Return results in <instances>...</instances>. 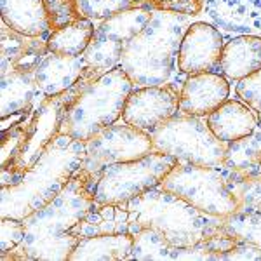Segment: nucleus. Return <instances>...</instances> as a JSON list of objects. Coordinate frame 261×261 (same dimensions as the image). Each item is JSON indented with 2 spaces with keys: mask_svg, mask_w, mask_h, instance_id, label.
Returning a JSON list of instances; mask_svg holds the SVG:
<instances>
[{
  "mask_svg": "<svg viewBox=\"0 0 261 261\" xmlns=\"http://www.w3.org/2000/svg\"><path fill=\"white\" fill-rule=\"evenodd\" d=\"M134 84L120 66L91 82L68 107L61 133L77 141H89L122 117Z\"/></svg>",
  "mask_w": 261,
  "mask_h": 261,
  "instance_id": "39448f33",
  "label": "nucleus"
},
{
  "mask_svg": "<svg viewBox=\"0 0 261 261\" xmlns=\"http://www.w3.org/2000/svg\"><path fill=\"white\" fill-rule=\"evenodd\" d=\"M259 174H261V169H259Z\"/></svg>",
  "mask_w": 261,
  "mask_h": 261,
  "instance_id": "e433bc0d",
  "label": "nucleus"
},
{
  "mask_svg": "<svg viewBox=\"0 0 261 261\" xmlns=\"http://www.w3.org/2000/svg\"><path fill=\"white\" fill-rule=\"evenodd\" d=\"M161 187L209 216L226 218L239 211V200L231 192L230 174L223 166L207 167L178 162L164 178Z\"/></svg>",
  "mask_w": 261,
  "mask_h": 261,
  "instance_id": "423d86ee",
  "label": "nucleus"
},
{
  "mask_svg": "<svg viewBox=\"0 0 261 261\" xmlns=\"http://www.w3.org/2000/svg\"><path fill=\"white\" fill-rule=\"evenodd\" d=\"M47 54V39L23 35L2 21V32H0L2 77L11 73H35Z\"/></svg>",
  "mask_w": 261,
  "mask_h": 261,
  "instance_id": "4468645a",
  "label": "nucleus"
},
{
  "mask_svg": "<svg viewBox=\"0 0 261 261\" xmlns=\"http://www.w3.org/2000/svg\"><path fill=\"white\" fill-rule=\"evenodd\" d=\"M2 21L12 30L30 37H45L50 32L44 0H0Z\"/></svg>",
  "mask_w": 261,
  "mask_h": 261,
  "instance_id": "aec40b11",
  "label": "nucleus"
},
{
  "mask_svg": "<svg viewBox=\"0 0 261 261\" xmlns=\"http://www.w3.org/2000/svg\"><path fill=\"white\" fill-rule=\"evenodd\" d=\"M44 9L49 19L50 32L68 27L82 18L77 0H44Z\"/></svg>",
  "mask_w": 261,
  "mask_h": 261,
  "instance_id": "7c9ffc66",
  "label": "nucleus"
},
{
  "mask_svg": "<svg viewBox=\"0 0 261 261\" xmlns=\"http://www.w3.org/2000/svg\"><path fill=\"white\" fill-rule=\"evenodd\" d=\"M24 239V221L18 218H2V239H0V251L2 254L9 252L19 246Z\"/></svg>",
  "mask_w": 261,
  "mask_h": 261,
  "instance_id": "72a5a7b5",
  "label": "nucleus"
},
{
  "mask_svg": "<svg viewBox=\"0 0 261 261\" xmlns=\"http://www.w3.org/2000/svg\"><path fill=\"white\" fill-rule=\"evenodd\" d=\"M153 151L151 134L134 125H110L86 141V159L82 169L99 176L112 164L130 162Z\"/></svg>",
  "mask_w": 261,
  "mask_h": 261,
  "instance_id": "9d476101",
  "label": "nucleus"
},
{
  "mask_svg": "<svg viewBox=\"0 0 261 261\" xmlns=\"http://www.w3.org/2000/svg\"><path fill=\"white\" fill-rule=\"evenodd\" d=\"M134 246L133 233L99 235L81 239L70 256V261H120L129 259Z\"/></svg>",
  "mask_w": 261,
  "mask_h": 261,
  "instance_id": "412c9836",
  "label": "nucleus"
},
{
  "mask_svg": "<svg viewBox=\"0 0 261 261\" xmlns=\"http://www.w3.org/2000/svg\"><path fill=\"white\" fill-rule=\"evenodd\" d=\"M258 124H259V125H261V112H259V113H258Z\"/></svg>",
  "mask_w": 261,
  "mask_h": 261,
  "instance_id": "c9c22d12",
  "label": "nucleus"
},
{
  "mask_svg": "<svg viewBox=\"0 0 261 261\" xmlns=\"http://www.w3.org/2000/svg\"><path fill=\"white\" fill-rule=\"evenodd\" d=\"M130 233L129 211L122 204H103L96 205L92 211L84 216L81 223L71 228V235L81 239L99 237V235Z\"/></svg>",
  "mask_w": 261,
  "mask_h": 261,
  "instance_id": "6ab92c4d",
  "label": "nucleus"
},
{
  "mask_svg": "<svg viewBox=\"0 0 261 261\" xmlns=\"http://www.w3.org/2000/svg\"><path fill=\"white\" fill-rule=\"evenodd\" d=\"M239 99L246 103L247 107L252 108L256 113L261 112V68L256 70L254 73L244 77L239 81L237 87H235Z\"/></svg>",
  "mask_w": 261,
  "mask_h": 261,
  "instance_id": "473e14b6",
  "label": "nucleus"
},
{
  "mask_svg": "<svg viewBox=\"0 0 261 261\" xmlns=\"http://www.w3.org/2000/svg\"><path fill=\"white\" fill-rule=\"evenodd\" d=\"M143 6L151 11H164L195 18L204 12V0H143Z\"/></svg>",
  "mask_w": 261,
  "mask_h": 261,
  "instance_id": "2f4dec72",
  "label": "nucleus"
},
{
  "mask_svg": "<svg viewBox=\"0 0 261 261\" xmlns=\"http://www.w3.org/2000/svg\"><path fill=\"white\" fill-rule=\"evenodd\" d=\"M176 164V159L153 150L138 161L112 164L105 167L96 181V205H122L151 188L161 187L164 178Z\"/></svg>",
  "mask_w": 261,
  "mask_h": 261,
  "instance_id": "6e6552de",
  "label": "nucleus"
},
{
  "mask_svg": "<svg viewBox=\"0 0 261 261\" xmlns=\"http://www.w3.org/2000/svg\"><path fill=\"white\" fill-rule=\"evenodd\" d=\"M230 185L231 192L239 200V209L261 213V174L247 176V178L230 176Z\"/></svg>",
  "mask_w": 261,
  "mask_h": 261,
  "instance_id": "c756f323",
  "label": "nucleus"
},
{
  "mask_svg": "<svg viewBox=\"0 0 261 261\" xmlns=\"http://www.w3.org/2000/svg\"><path fill=\"white\" fill-rule=\"evenodd\" d=\"M151 14H153V11L145 6L119 12V14L112 16V18L101 21L96 27L94 35L108 37V39L119 40L122 44H127L136 33H140L146 27Z\"/></svg>",
  "mask_w": 261,
  "mask_h": 261,
  "instance_id": "393cba45",
  "label": "nucleus"
},
{
  "mask_svg": "<svg viewBox=\"0 0 261 261\" xmlns=\"http://www.w3.org/2000/svg\"><path fill=\"white\" fill-rule=\"evenodd\" d=\"M205 120L214 136L225 143L241 140L259 125L258 113L237 99H226L218 110L205 117Z\"/></svg>",
  "mask_w": 261,
  "mask_h": 261,
  "instance_id": "f3484780",
  "label": "nucleus"
},
{
  "mask_svg": "<svg viewBox=\"0 0 261 261\" xmlns=\"http://www.w3.org/2000/svg\"><path fill=\"white\" fill-rule=\"evenodd\" d=\"M40 99L35 73H11L2 77V117L32 112Z\"/></svg>",
  "mask_w": 261,
  "mask_h": 261,
  "instance_id": "5701e85b",
  "label": "nucleus"
},
{
  "mask_svg": "<svg viewBox=\"0 0 261 261\" xmlns=\"http://www.w3.org/2000/svg\"><path fill=\"white\" fill-rule=\"evenodd\" d=\"M223 228L233 241L251 244L261 249V213L259 211H239L221 218Z\"/></svg>",
  "mask_w": 261,
  "mask_h": 261,
  "instance_id": "cd10ccee",
  "label": "nucleus"
},
{
  "mask_svg": "<svg viewBox=\"0 0 261 261\" xmlns=\"http://www.w3.org/2000/svg\"><path fill=\"white\" fill-rule=\"evenodd\" d=\"M220 73L228 81H242L261 68V37L237 35L223 45Z\"/></svg>",
  "mask_w": 261,
  "mask_h": 261,
  "instance_id": "a211bd4d",
  "label": "nucleus"
},
{
  "mask_svg": "<svg viewBox=\"0 0 261 261\" xmlns=\"http://www.w3.org/2000/svg\"><path fill=\"white\" fill-rule=\"evenodd\" d=\"M82 18L91 21H105L119 12L141 7L143 0H77Z\"/></svg>",
  "mask_w": 261,
  "mask_h": 261,
  "instance_id": "c85d7f7f",
  "label": "nucleus"
},
{
  "mask_svg": "<svg viewBox=\"0 0 261 261\" xmlns=\"http://www.w3.org/2000/svg\"><path fill=\"white\" fill-rule=\"evenodd\" d=\"M96 27L91 19L81 18L68 27L53 30L47 35V49L60 56H82L94 39Z\"/></svg>",
  "mask_w": 261,
  "mask_h": 261,
  "instance_id": "b1692460",
  "label": "nucleus"
},
{
  "mask_svg": "<svg viewBox=\"0 0 261 261\" xmlns=\"http://www.w3.org/2000/svg\"><path fill=\"white\" fill-rule=\"evenodd\" d=\"M134 235V246L129 259L140 261H172L176 259L178 247L157 233L155 230H140Z\"/></svg>",
  "mask_w": 261,
  "mask_h": 261,
  "instance_id": "bb28decb",
  "label": "nucleus"
},
{
  "mask_svg": "<svg viewBox=\"0 0 261 261\" xmlns=\"http://www.w3.org/2000/svg\"><path fill=\"white\" fill-rule=\"evenodd\" d=\"M230 96L228 79L220 71L188 75L179 91V112L185 115L207 117Z\"/></svg>",
  "mask_w": 261,
  "mask_h": 261,
  "instance_id": "ddd939ff",
  "label": "nucleus"
},
{
  "mask_svg": "<svg viewBox=\"0 0 261 261\" xmlns=\"http://www.w3.org/2000/svg\"><path fill=\"white\" fill-rule=\"evenodd\" d=\"M124 45L125 44H122L119 40L94 35L89 47L82 54L87 70L92 71L94 75H98V77H101V75H105L107 71L119 66Z\"/></svg>",
  "mask_w": 261,
  "mask_h": 261,
  "instance_id": "a878e982",
  "label": "nucleus"
},
{
  "mask_svg": "<svg viewBox=\"0 0 261 261\" xmlns=\"http://www.w3.org/2000/svg\"><path fill=\"white\" fill-rule=\"evenodd\" d=\"M124 205L129 211L130 233L155 230L176 247H190L225 233L221 218L199 211L162 187L151 188Z\"/></svg>",
  "mask_w": 261,
  "mask_h": 261,
  "instance_id": "7ed1b4c3",
  "label": "nucleus"
},
{
  "mask_svg": "<svg viewBox=\"0 0 261 261\" xmlns=\"http://www.w3.org/2000/svg\"><path fill=\"white\" fill-rule=\"evenodd\" d=\"M68 107L70 103L65 94L44 98L37 103L24 125V138L14 161L2 166V188L18 185L24 172L35 166L49 143L61 133Z\"/></svg>",
  "mask_w": 261,
  "mask_h": 261,
  "instance_id": "1a4fd4ad",
  "label": "nucleus"
},
{
  "mask_svg": "<svg viewBox=\"0 0 261 261\" xmlns=\"http://www.w3.org/2000/svg\"><path fill=\"white\" fill-rule=\"evenodd\" d=\"M223 167L231 178H247L259 174L261 169V125L251 134L226 145Z\"/></svg>",
  "mask_w": 261,
  "mask_h": 261,
  "instance_id": "4be33fe9",
  "label": "nucleus"
},
{
  "mask_svg": "<svg viewBox=\"0 0 261 261\" xmlns=\"http://www.w3.org/2000/svg\"><path fill=\"white\" fill-rule=\"evenodd\" d=\"M153 150L176 159L179 164L223 166L228 143L218 140L204 117L178 113L151 133Z\"/></svg>",
  "mask_w": 261,
  "mask_h": 261,
  "instance_id": "0eeeda50",
  "label": "nucleus"
},
{
  "mask_svg": "<svg viewBox=\"0 0 261 261\" xmlns=\"http://www.w3.org/2000/svg\"><path fill=\"white\" fill-rule=\"evenodd\" d=\"M84 56H60L49 53L35 71V82L42 98H54L68 92L86 73Z\"/></svg>",
  "mask_w": 261,
  "mask_h": 261,
  "instance_id": "dca6fc26",
  "label": "nucleus"
},
{
  "mask_svg": "<svg viewBox=\"0 0 261 261\" xmlns=\"http://www.w3.org/2000/svg\"><path fill=\"white\" fill-rule=\"evenodd\" d=\"M86 143L60 133L18 185L2 188V218L24 220L47 205L84 166Z\"/></svg>",
  "mask_w": 261,
  "mask_h": 261,
  "instance_id": "f03ea898",
  "label": "nucleus"
},
{
  "mask_svg": "<svg viewBox=\"0 0 261 261\" xmlns=\"http://www.w3.org/2000/svg\"><path fill=\"white\" fill-rule=\"evenodd\" d=\"M223 45L225 42L220 28L205 21L192 23L181 39L178 70L183 75L213 71L220 66Z\"/></svg>",
  "mask_w": 261,
  "mask_h": 261,
  "instance_id": "f8f14e48",
  "label": "nucleus"
},
{
  "mask_svg": "<svg viewBox=\"0 0 261 261\" xmlns=\"http://www.w3.org/2000/svg\"><path fill=\"white\" fill-rule=\"evenodd\" d=\"M27 120L19 122V124H16L14 127H11V129H7L2 133V166H7L9 162L14 161L21 143H23Z\"/></svg>",
  "mask_w": 261,
  "mask_h": 261,
  "instance_id": "f704fd0d",
  "label": "nucleus"
},
{
  "mask_svg": "<svg viewBox=\"0 0 261 261\" xmlns=\"http://www.w3.org/2000/svg\"><path fill=\"white\" fill-rule=\"evenodd\" d=\"M192 24L190 16L153 11L140 33L124 45L120 68L136 87L167 84L178 66L181 39Z\"/></svg>",
  "mask_w": 261,
  "mask_h": 261,
  "instance_id": "20e7f679",
  "label": "nucleus"
},
{
  "mask_svg": "<svg viewBox=\"0 0 261 261\" xmlns=\"http://www.w3.org/2000/svg\"><path fill=\"white\" fill-rule=\"evenodd\" d=\"M204 12L216 28L261 37V0H205Z\"/></svg>",
  "mask_w": 261,
  "mask_h": 261,
  "instance_id": "2eb2a0df",
  "label": "nucleus"
},
{
  "mask_svg": "<svg viewBox=\"0 0 261 261\" xmlns=\"http://www.w3.org/2000/svg\"><path fill=\"white\" fill-rule=\"evenodd\" d=\"M179 113V91L172 84L134 87L125 103L122 119L125 124L153 133Z\"/></svg>",
  "mask_w": 261,
  "mask_h": 261,
  "instance_id": "9b49d317",
  "label": "nucleus"
},
{
  "mask_svg": "<svg viewBox=\"0 0 261 261\" xmlns=\"http://www.w3.org/2000/svg\"><path fill=\"white\" fill-rule=\"evenodd\" d=\"M96 181L98 176L81 167L47 205L24 218L23 242L2 254V259H70L79 244V239L71 235V228L96 207Z\"/></svg>",
  "mask_w": 261,
  "mask_h": 261,
  "instance_id": "f257e3e1",
  "label": "nucleus"
}]
</instances>
